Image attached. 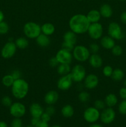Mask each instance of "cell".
<instances>
[{
	"mask_svg": "<svg viewBox=\"0 0 126 127\" xmlns=\"http://www.w3.org/2000/svg\"><path fill=\"white\" fill-rule=\"evenodd\" d=\"M90 22L88 20L86 15L77 14L72 16L69 22L70 31L77 35L84 34L87 32Z\"/></svg>",
	"mask_w": 126,
	"mask_h": 127,
	"instance_id": "cell-1",
	"label": "cell"
},
{
	"mask_svg": "<svg viewBox=\"0 0 126 127\" xmlns=\"http://www.w3.org/2000/svg\"><path fill=\"white\" fill-rule=\"evenodd\" d=\"M29 91L28 83L22 78L16 79L11 86L12 94L17 99H23L27 95Z\"/></svg>",
	"mask_w": 126,
	"mask_h": 127,
	"instance_id": "cell-2",
	"label": "cell"
},
{
	"mask_svg": "<svg viewBox=\"0 0 126 127\" xmlns=\"http://www.w3.org/2000/svg\"><path fill=\"white\" fill-rule=\"evenodd\" d=\"M23 32L27 38L36 39L42 33L41 26L35 22H28L23 26Z\"/></svg>",
	"mask_w": 126,
	"mask_h": 127,
	"instance_id": "cell-3",
	"label": "cell"
},
{
	"mask_svg": "<svg viewBox=\"0 0 126 127\" xmlns=\"http://www.w3.org/2000/svg\"><path fill=\"white\" fill-rule=\"evenodd\" d=\"M73 58L79 62H85L89 59L90 52L88 48L84 45H77L72 50Z\"/></svg>",
	"mask_w": 126,
	"mask_h": 127,
	"instance_id": "cell-4",
	"label": "cell"
},
{
	"mask_svg": "<svg viewBox=\"0 0 126 127\" xmlns=\"http://www.w3.org/2000/svg\"><path fill=\"white\" fill-rule=\"evenodd\" d=\"M84 119L86 122L94 124L100 118V110L95 107H89L85 109L84 112Z\"/></svg>",
	"mask_w": 126,
	"mask_h": 127,
	"instance_id": "cell-5",
	"label": "cell"
},
{
	"mask_svg": "<svg viewBox=\"0 0 126 127\" xmlns=\"http://www.w3.org/2000/svg\"><path fill=\"white\" fill-rule=\"evenodd\" d=\"M107 32L109 36L114 40H121L124 37V34L122 31L121 27L118 23L112 22L108 25Z\"/></svg>",
	"mask_w": 126,
	"mask_h": 127,
	"instance_id": "cell-6",
	"label": "cell"
},
{
	"mask_svg": "<svg viewBox=\"0 0 126 127\" xmlns=\"http://www.w3.org/2000/svg\"><path fill=\"white\" fill-rule=\"evenodd\" d=\"M73 81L76 83H80L84 80L86 76V70L85 68L81 64H76L71 69L70 71Z\"/></svg>",
	"mask_w": 126,
	"mask_h": 127,
	"instance_id": "cell-7",
	"label": "cell"
},
{
	"mask_svg": "<svg viewBox=\"0 0 126 127\" xmlns=\"http://www.w3.org/2000/svg\"><path fill=\"white\" fill-rule=\"evenodd\" d=\"M88 35L93 40H98L103 37V27L99 22L91 23L87 31Z\"/></svg>",
	"mask_w": 126,
	"mask_h": 127,
	"instance_id": "cell-8",
	"label": "cell"
},
{
	"mask_svg": "<svg viewBox=\"0 0 126 127\" xmlns=\"http://www.w3.org/2000/svg\"><path fill=\"white\" fill-rule=\"evenodd\" d=\"M17 48L15 42L8 41L5 43L1 49V57L4 59H10L16 54Z\"/></svg>",
	"mask_w": 126,
	"mask_h": 127,
	"instance_id": "cell-9",
	"label": "cell"
},
{
	"mask_svg": "<svg viewBox=\"0 0 126 127\" xmlns=\"http://www.w3.org/2000/svg\"><path fill=\"white\" fill-rule=\"evenodd\" d=\"M9 112L13 117L21 118L25 114L26 107L22 103L16 102L9 107Z\"/></svg>",
	"mask_w": 126,
	"mask_h": 127,
	"instance_id": "cell-10",
	"label": "cell"
},
{
	"mask_svg": "<svg viewBox=\"0 0 126 127\" xmlns=\"http://www.w3.org/2000/svg\"><path fill=\"white\" fill-rule=\"evenodd\" d=\"M55 57L59 64H70L72 61L73 55L72 53H71V52L61 48L57 52Z\"/></svg>",
	"mask_w": 126,
	"mask_h": 127,
	"instance_id": "cell-11",
	"label": "cell"
},
{
	"mask_svg": "<svg viewBox=\"0 0 126 127\" xmlns=\"http://www.w3.org/2000/svg\"><path fill=\"white\" fill-rule=\"evenodd\" d=\"M73 79L70 73L66 75L61 76L57 82V87L59 90L67 91L72 86Z\"/></svg>",
	"mask_w": 126,
	"mask_h": 127,
	"instance_id": "cell-12",
	"label": "cell"
},
{
	"mask_svg": "<svg viewBox=\"0 0 126 127\" xmlns=\"http://www.w3.org/2000/svg\"><path fill=\"white\" fill-rule=\"evenodd\" d=\"M116 112L112 107H108L103 110L100 113V120L103 124H109L114 120Z\"/></svg>",
	"mask_w": 126,
	"mask_h": 127,
	"instance_id": "cell-13",
	"label": "cell"
},
{
	"mask_svg": "<svg viewBox=\"0 0 126 127\" xmlns=\"http://www.w3.org/2000/svg\"><path fill=\"white\" fill-rule=\"evenodd\" d=\"M99 83L98 77L94 74H89L84 79V86L88 89H93L98 86Z\"/></svg>",
	"mask_w": 126,
	"mask_h": 127,
	"instance_id": "cell-14",
	"label": "cell"
},
{
	"mask_svg": "<svg viewBox=\"0 0 126 127\" xmlns=\"http://www.w3.org/2000/svg\"><path fill=\"white\" fill-rule=\"evenodd\" d=\"M58 93L56 91H49L44 95V101L48 105H53L58 102Z\"/></svg>",
	"mask_w": 126,
	"mask_h": 127,
	"instance_id": "cell-15",
	"label": "cell"
},
{
	"mask_svg": "<svg viewBox=\"0 0 126 127\" xmlns=\"http://www.w3.org/2000/svg\"><path fill=\"white\" fill-rule=\"evenodd\" d=\"M29 110L32 117L40 118L42 114L44 112V110L42 105L36 102L31 104L30 106Z\"/></svg>",
	"mask_w": 126,
	"mask_h": 127,
	"instance_id": "cell-16",
	"label": "cell"
},
{
	"mask_svg": "<svg viewBox=\"0 0 126 127\" xmlns=\"http://www.w3.org/2000/svg\"><path fill=\"white\" fill-rule=\"evenodd\" d=\"M88 61L90 66L95 69L101 68L103 65V63L102 58L98 53L90 55Z\"/></svg>",
	"mask_w": 126,
	"mask_h": 127,
	"instance_id": "cell-17",
	"label": "cell"
},
{
	"mask_svg": "<svg viewBox=\"0 0 126 127\" xmlns=\"http://www.w3.org/2000/svg\"><path fill=\"white\" fill-rule=\"evenodd\" d=\"M100 44L105 49L111 50L115 45V40L110 36H104L101 38Z\"/></svg>",
	"mask_w": 126,
	"mask_h": 127,
	"instance_id": "cell-18",
	"label": "cell"
},
{
	"mask_svg": "<svg viewBox=\"0 0 126 127\" xmlns=\"http://www.w3.org/2000/svg\"><path fill=\"white\" fill-rule=\"evenodd\" d=\"M86 16L90 24L99 22L101 17L100 11L96 9H92L90 11Z\"/></svg>",
	"mask_w": 126,
	"mask_h": 127,
	"instance_id": "cell-19",
	"label": "cell"
},
{
	"mask_svg": "<svg viewBox=\"0 0 126 127\" xmlns=\"http://www.w3.org/2000/svg\"><path fill=\"white\" fill-rule=\"evenodd\" d=\"M99 11H100L101 17L104 18H109L112 16V14H113L112 7L108 4H103L101 5Z\"/></svg>",
	"mask_w": 126,
	"mask_h": 127,
	"instance_id": "cell-20",
	"label": "cell"
},
{
	"mask_svg": "<svg viewBox=\"0 0 126 127\" xmlns=\"http://www.w3.org/2000/svg\"><path fill=\"white\" fill-rule=\"evenodd\" d=\"M63 42L75 45L77 41V34L72 31H67L63 35Z\"/></svg>",
	"mask_w": 126,
	"mask_h": 127,
	"instance_id": "cell-21",
	"label": "cell"
},
{
	"mask_svg": "<svg viewBox=\"0 0 126 127\" xmlns=\"http://www.w3.org/2000/svg\"><path fill=\"white\" fill-rule=\"evenodd\" d=\"M42 33L46 35L50 36L53 35L55 32V27L54 25L49 22L44 23L41 26Z\"/></svg>",
	"mask_w": 126,
	"mask_h": 127,
	"instance_id": "cell-22",
	"label": "cell"
},
{
	"mask_svg": "<svg viewBox=\"0 0 126 127\" xmlns=\"http://www.w3.org/2000/svg\"><path fill=\"white\" fill-rule=\"evenodd\" d=\"M36 42L37 45L41 47H46L50 44V39L49 36L46 35L43 33H41L38 37L36 38Z\"/></svg>",
	"mask_w": 126,
	"mask_h": 127,
	"instance_id": "cell-23",
	"label": "cell"
},
{
	"mask_svg": "<svg viewBox=\"0 0 126 127\" xmlns=\"http://www.w3.org/2000/svg\"><path fill=\"white\" fill-rule=\"evenodd\" d=\"M117 102H118V99H117V96L112 93L107 94L105 99L106 105L108 107H112L115 106L117 104Z\"/></svg>",
	"mask_w": 126,
	"mask_h": 127,
	"instance_id": "cell-24",
	"label": "cell"
},
{
	"mask_svg": "<svg viewBox=\"0 0 126 127\" xmlns=\"http://www.w3.org/2000/svg\"><path fill=\"white\" fill-rule=\"evenodd\" d=\"M61 114L65 118L72 117L74 114V108L69 104L64 105L61 109Z\"/></svg>",
	"mask_w": 126,
	"mask_h": 127,
	"instance_id": "cell-25",
	"label": "cell"
},
{
	"mask_svg": "<svg viewBox=\"0 0 126 127\" xmlns=\"http://www.w3.org/2000/svg\"><path fill=\"white\" fill-rule=\"evenodd\" d=\"M57 67V72L61 76L69 74L71 71V68L69 64H59Z\"/></svg>",
	"mask_w": 126,
	"mask_h": 127,
	"instance_id": "cell-26",
	"label": "cell"
},
{
	"mask_svg": "<svg viewBox=\"0 0 126 127\" xmlns=\"http://www.w3.org/2000/svg\"><path fill=\"white\" fill-rule=\"evenodd\" d=\"M15 44L17 48L21 50L25 49L28 46V40L25 37H19L15 41Z\"/></svg>",
	"mask_w": 126,
	"mask_h": 127,
	"instance_id": "cell-27",
	"label": "cell"
},
{
	"mask_svg": "<svg viewBox=\"0 0 126 127\" xmlns=\"http://www.w3.org/2000/svg\"><path fill=\"white\" fill-rule=\"evenodd\" d=\"M111 77L114 81H119L122 80L124 77V73L120 68H116L115 69H113V72Z\"/></svg>",
	"mask_w": 126,
	"mask_h": 127,
	"instance_id": "cell-28",
	"label": "cell"
},
{
	"mask_svg": "<svg viewBox=\"0 0 126 127\" xmlns=\"http://www.w3.org/2000/svg\"><path fill=\"white\" fill-rule=\"evenodd\" d=\"M14 79L12 76L11 74H6L2 78V83L5 87L7 88H10L12 86L14 82Z\"/></svg>",
	"mask_w": 126,
	"mask_h": 127,
	"instance_id": "cell-29",
	"label": "cell"
},
{
	"mask_svg": "<svg viewBox=\"0 0 126 127\" xmlns=\"http://www.w3.org/2000/svg\"><path fill=\"white\" fill-rule=\"evenodd\" d=\"M78 99L81 102L85 103L90 99V94L86 91H82L79 94Z\"/></svg>",
	"mask_w": 126,
	"mask_h": 127,
	"instance_id": "cell-30",
	"label": "cell"
},
{
	"mask_svg": "<svg viewBox=\"0 0 126 127\" xmlns=\"http://www.w3.org/2000/svg\"><path fill=\"white\" fill-rule=\"evenodd\" d=\"M9 31V27L7 22L2 21L0 22V35H5Z\"/></svg>",
	"mask_w": 126,
	"mask_h": 127,
	"instance_id": "cell-31",
	"label": "cell"
},
{
	"mask_svg": "<svg viewBox=\"0 0 126 127\" xmlns=\"http://www.w3.org/2000/svg\"><path fill=\"white\" fill-rule=\"evenodd\" d=\"M113 72V69L109 65H106L103 68V74L105 77H111Z\"/></svg>",
	"mask_w": 126,
	"mask_h": 127,
	"instance_id": "cell-32",
	"label": "cell"
},
{
	"mask_svg": "<svg viewBox=\"0 0 126 127\" xmlns=\"http://www.w3.org/2000/svg\"><path fill=\"white\" fill-rule=\"evenodd\" d=\"M111 52H112V55H114V56H120L122 55V52H123V50L122 48L120 45H115L111 49Z\"/></svg>",
	"mask_w": 126,
	"mask_h": 127,
	"instance_id": "cell-33",
	"label": "cell"
},
{
	"mask_svg": "<svg viewBox=\"0 0 126 127\" xmlns=\"http://www.w3.org/2000/svg\"><path fill=\"white\" fill-rule=\"evenodd\" d=\"M1 104L5 107H9L12 104V101L11 98L8 95H5V96L2 97V98L1 99Z\"/></svg>",
	"mask_w": 126,
	"mask_h": 127,
	"instance_id": "cell-34",
	"label": "cell"
},
{
	"mask_svg": "<svg viewBox=\"0 0 126 127\" xmlns=\"http://www.w3.org/2000/svg\"><path fill=\"white\" fill-rule=\"evenodd\" d=\"M118 110L122 115H126V99L121 102L119 105Z\"/></svg>",
	"mask_w": 126,
	"mask_h": 127,
	"instance_id": "cell-35",
	"label": "cell"
},
{
	"mask_svg": "<svg viewBox=\"0 0 126 127\" xmlns=\"http://www.w3.org/2000/svg\"><path fill=\"white\" fill-rule=\"evenodd\" d=\"M106 106V105L105 101L102 100H95V103H94V107L99 110L105 109Z\"/></svg>",
	"mask_w": 126,
	"mask_h": 127,
	"instance_id": "cell-36",
	"label": "cell"
},
{
	"mask_svg": "<svg viewBox=\"0 0 126 127\" xmlns=\"http://www.w3.org/2000/svg\"><path fill=\"white\" fill-rule=\"evenodd\" d=\"M88 49L90 50V53H91L92 54H96L99 52V50H100V47L96 43H93L90 45Z\"/></svg>",
	"mask_w": 126,
	"mask_h": 127,
	"instance_id": "cell-37",
	"label": "cell"
},
{
	"mask_svg": "<svg viewBox=\"0 0 126 127\" xmlns=\"http://www.w3.org/2000/svg\"><path fill=\"white\" fill-rule=\"evenodd\" d=\"M22 122L21 118H15L11 122V127H22Z\"/></svg>",
	"mask_w": 126,
	"mask_h": 127,
	"instance_id": "cell-38",
	"label": "cell"
},
{
	"mask_svg": "<svg viewBox=\"0 0 126 127\" xmlns=\"http://www.w3.org/2000/svg\"><path fill=\"white\" fill-rule=\"evenodd\" d=\"M74 48V45H73L70 44V43H66V42H63L62 43V48L64 50H66L69 51V52H72Z\"/></svg>",
	"mask_w": 126,
	"mask_h": 127,
	"instance_id": "cell-39",
	"label": "cell"
},
{
	"mask_svg": "<svg viewBox=\"0 0 126 127\" xmlns=\"http://www.w3.org/2000/svg\"><path fill=\"white\" fill-rule=\"evenodd\" d=\"M11 75L13 77V78L14 79V80H16V79H18L21 78V76H22V73L18 69H15V70L12 71V72L11 73Z\"/></svg>",
	"mask_w": 126,
	"mask_h": 127,
	"instance_id": "cell-40",
	"label": "cell"
},
{
	"mask_svg": "<svg viewBox=\"0 0 126 127\" xmlns=\"http://www.w3.org/2000/svg\"><path fill=\"white\" fill-rule=\"evenodd\" d=\"M59 62L57 60V59L56 58V57H52L49 59V64L51 67L52 68H54V67H57L59 65Z\"/></svg>",
	"mask_w": 126,
	"mask_h": 127,
	"instance_id": "cell-41",
	"label": "cell"
},
{
	"mask_svg": "<svg viewBox=\"0 0 126 127\" xmlns=\"http://www.w3.org/2000/svg\"><path fill=\"white\" fill-rule=\"evenodd\" d=\"M51 117V115H49V114H47L46 112H43V114H42V116H41L40 119L41 120H42V121L48 123L49 121H50Z\"/></svg>",
	"mask_w": 126,
	"mask_h": 127,
	"instance_id": "cell-42",
	"label": "cell"
},
{
	"mask_svg": "<svg viewBox=\"0 0 126 127\" xmlns=\"http://www.w3.org/2000/svg\"><path fill=\"white\" fill-rule=\"evenodd\" d=\"M55 109H54V107L53 105H49L48 107H47L45 110V112H46L47 114H48L51 116L54 115L55 114Z\"/></svg>",
	"mask_w": 126,
	"mask_h": 127,
	"instance_id": "cell-43",
	"label": "cell"
},
{
	"mask_svg": "<svg viewBox=\"0 0 126 127\" xmlns=\"http://www.w3.org/2000/svg\"><path fill=\"white\" fill-rule=\"evenodd\" d=\"M119 95L121 98L123 100L126 99V88L123 87L121 88L119 90Z\"/></svg>",
	"mask_w": 126,
	"mask_h": 127,
	"instance_id": "cell-44",
	"label": "cell"
},
{
	"mask_svg": "<svg viewBox=\"0 0 126 127\" xmlns=\"http://www.w3.org/2000/svg\"><path fill=\"white\" fill-rule=\"evenodd\" d=\"M34 127H49V125L47 122L40 120Z\"/></svg>",
	"mask_w": 126,
	"mask_h": 127,
	"instance_id": "cell-45",
	"label": "cell"
},
{
	"mask_svg": "<svg viewBox=\"0 0 126 127\" xmlns=\"http://www.w3.org/2000/svg\"><path fill=\"white\" fill-rule=\"evenodd\" d=\"M41 120L40 118H37V117H32L31 119V125L32 126L35 127L40 121Z\"/></svg>",
	"mask_w": 126,
	"mask_h": 127,
	"instance_id": "cell-46",
	"label": "cell"
},
{
	"mask_svg": "<svg viewBox=\"0 0 126 127\" xmlns=\"http://www.w3.org/2000/svg\"><path fill=\"white\" fill-rule=\"evenodd\" d=\"M120 18H121V22L124 24H126V11H124L121 14Z\"/></svg>",
	"mask_w": 126,
	"mask_h": 127,
	"instance_id": "cell-47",
	"label": "cell"
},
{
	"mask_svg": "<svg viewBox=\"0 0 126 127\" xmlns=\"http://www.w3.org/2000/svg\"><path fill=\"white\" fill-rule=\"evenodd\" d=\"M4 19V13L2 12V11H1L0 10V22L3 21Z\"/></svg>",
	"mask_w": 126,
	"mask_h": 127,
	"instance_id": "cell-48",
	"label": "cell"
},
{
	"mask_svg": "<svg viewBox=\"0 0 126 127\" xmlns=\"http://www.w3.org/2000/svg\"><path fill=\"white\" fill-rule=\"evenodd\" d=\"M0 127H7V125L5 122L0 121Z\"/></svg>",
	"mask_w": 126,
	"mask_h": 127,
	"instance_id": "cell-49",
	"label": "cell"
},
{
	"mask_svg": "<svg viewBox=\"0 0 126 127\" xmlns=\"http://www.w3.org/2000/svg\"><path fill=\"white\" fill-rule=\"evenodd\" d=\"M89 127H103V126L98 124H92Z\"/></svg>",
	"mask_w": 126,
	"mask_h": 127,
	"instance_id": "cell-50",
	"label": "cell"
},
{
	"mask_svg": "<svg viewBox=\"0 0 126 127\" xmlns=\"http://www.w3.org/2000/svg\"><path fill=\"white\" fill-rule=\"evenodd\" d=\"M124 87H126V79H125L124 82Z\"/></svg>",
	"mask_w": 126,
	"mask_h": 127,
	"instance_id": "cell-51",
	"label": "cell"
},
{
	"mask_svg": "<svg viewBox=\"0 0 126 127\" xmlns=\"http://www.w3.org/2000/svg\"><path fill=\"white\" fill-rule=\"evenodd\" d=\"M51 127H61L59 125H53V126H52Z\"/></svg>",
	"mask_w": 126,
	"mask_h": 127,
	"instance_id": "cell-52",
	"label": "cell"
},
{
	"mask_svg": "<svg viewBox=\"0 0 126 127\" xmlns=\"http://www.w3.org/2000/svg\"><path fill=\"white\" fill-rule=\"evenodd\" d=\"M27 127H33V126H32V125H29V126H27Z\"/></svg>",
	"mask_w": 126,
	"mask_h": 127,
	"instance_id": "cell-53",
	"label": "cell"
},
{
	"mask_svg": "<svg viewBox=\"0 0 126 127\" xmlns=\"http://www.w3.org/2000/svg\"><path fill=\"white\" fill-rule=\"evenodd\" d=\"M119 1H126V0H119Z\"/></svg>",
	"mask_w": 126,
	"mask_h": 127,
	"instance_id": "cell-54",
	"label": "cell"
},
{
	"mask_svg": "<svg viewBox=\"0 0 126 127\" xmlns=\"http://www.w3.org/2000/svg\"><path fill=\"white\" fill-rule=\"evenodd\" d=\"M78 1H83V0H78Z\"/></svg>",
	"mask_w": 126,
	"mask_h": 127,
	"instance_id": "cell-55",
	"label": "cell"
},
{
	"mask_svg": "<svg viewBox=\"0 0 126 127\" xmlns=\"http://www.w3.org/2000/svg\"></svg>",
	"mask_w": 126,
	"mask_h": 127,
	"instance_id": "cell-56",
	"label": "cell"
}]
</instances>
